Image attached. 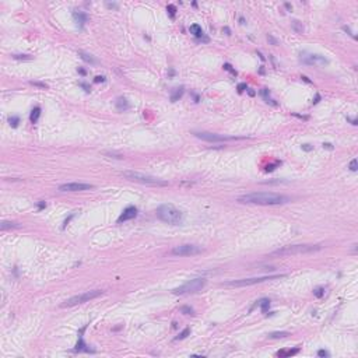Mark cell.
Listing matches in <instances>:
<instances>
[{
    "instance_id": "1",
    "label": "cell",
    "mask_w": 358,
    "mask_h": 358,
    "mask_svg": "<svg viewBox=\"0 0 358 358\" xmlns=\"http://www.w3.org/2000/svg\"><path fill=\"white\" fill-rule=\"evenodd\" d=\"M238 203L242 204H257V206H279L291 202L288 196L277 195V193H248L237 199Z\"/></svg>"
},
{
    "instance_id": "2",
    "label": "cell",
    "mask_w": 358,
    "mask_h": 358,
    "mask_svg": "<svg viewBox=\"0 0 358 358\" xmlns=\"http://www.w3.org/2000/svg\"><path fill=\"white\" fill-rule=\"evenodd\" d=\"M157 217L171 225H179L184 221V214L172 204H161L157 209Z\"/></svg>"
},
{
    "instance_id": "3",
    "label": "cell",
    "mask_w": 358,
    "mask_h": 358,
    "mask_svg": "<svg viewBox=\"0 0 358 358\" xmlns=\"http://www.w3.org/2000/svg\"><path fill=\"white\" fill-rule=\"evenodd\" d=\"M322 245H285L276 249L270 253V256H294V255L312 253V252L320 251Z\"/></svg>"
},
{
    "instance_id": "4",
    "label": "cell",
    "mask_w": 358,
    "mask_h": 358,
    "mask_svg": "<svg viewBox=\"0 0 358 358\" xmlns=\"http://www.w3.org/2000/svg\"><path fill=\"white\" fill-rule=\"evenodd\" d=\"M122 176H125L129 181L138 182L141 185H151V186H166L168 185V182L162 181V179H158L155 176H150V175H144V174L134 172V171H123L122 172Z\"/></svg>"
},
{
    "instance_id": "5",
    "label": "cell",
    "mask_w": 358,
    "mask_h": 358,
    "mask_svg": "<svg viewBox=\"0 0 358 358\" xmlns=\"http://www.w3.org/2000/svg\"><path fill=\"white\" fill-rule=\"evenodd\" d=\"M287 277V274H274V276H262V277H252V279H241V280H229V281L223 283V285L225 287H248V285L253 284H260L265 281H271L276 279H283Z\"/></svg>"
},
{
    "instance_id": "6",
    "label": "cell",
    "mask_w": 358,
    "mask_h": 358,
    "mask_svg": "<svg viewBox=\"0 0 358 358\" xmlns=\"http://www.w3.org/2000/svg\"><path fill=\"white\" fill-rule=\"evenodd\" d=\"M207 280L204 277H196L193 280H189L186 281L185 284H182L181 287L175 288L172 292L174 294H178V295H185V294H196L199 291H202L206 285Z\"/></svg>"
},
{
    "instance_id": "7",
    "label": "cell",
    "mask_w": 358,
    "mask_h": 358,
    "mask_svg": "<svg viewBox=\"0 0 358 358\" xmlns=\"http://www.w3.org/2000/svg\"><path fill=\"white\" fill-rule=\"evenodd\" d=\"M104 291L102 290H93V291H87V292H83V294H79V295H74L71 298L66 299L63 304H60L62 308H70V306H76L79 304H84V302H88L91 299H95L98 298L99 295H102Z\"/></svg>"
},
{
    "instance_id": "8",
    "label": "cell",
    "mask_w": 358,
    "mask_h": 358,
    "mask_svg": "<svg viewBox=\"0 0 358 358\" xmlns=\"http://www.w3.org/2000/svg\"><path fill=\"white\" fill-rule=\"evenodd\" d=\"M193 134L197 138L207 143H224V141H231V140H242L245 137H237V136H224V134H217V133L211 132H193Z\"/></svg>"
},
{
    "instance_id": "9",
    "label": "cell",
    "mask_w": 358,
    "mask_h": 358,
    "mask_svg": "<svg viewBox=\"0 0 358 358\" xmlns=\"http://www.w3.org/2000/svg\"><path fill=\"white\" fill-rule=\"evenodd\" d=\"M202 252H203L202 246L193 245V243H185V245L175 246L171 251V253L174 256H196V255H200Z\"/></svg>"
},
{
    "instance_id": "10",
    "label": "cell",
    "mask_w": 358,
    "mask_h": 358,
    "mask_svg": "<svg viewBox=\"0 0 358 358\" xmlns=\"http://www.w3.org/2000/svg\"><path fill=\"white\" fill-rule=\"evenodd\" d=\"M299 60H301L304 65L308 66H324L329 63V60L326 59L322 55H315V53H309V52H301L299 53Z\"/></svg>"
},
{
    "instance_id": "11",
    "label": "cell",
    "mask_w": 358,
    "mask_h": 358,
    "mask_svg": "<svg viewBox=\"0 0 358 358\" xmlns=\"http://www.w3.org/2000/svg\"><path fill=\"white\" fill-rule=\"evenodd\" d=\"M94 189V185L81 184V182H71V184H63L59 186L60 192H83V190Z\"/></svg>"
},
{
    "instance_id": "12",
    "label": "cell",
    "mask_w": 358,
    "mask_h": 358,
    "mask_svg": "<svg viewBox=\"0 0 358 358\" xmlns=\"http://www.w3.org/2000/svg\"><path fill=\"white\" fill-rule=\"evenodd\" d=\"M137 215V209L134 206H129L123 210V213L120 214V217L118 218V223H125V221L133 220V218Z\"/></svg>"
},
{
    "instance_id": "13",
    "label": "cell",
    "mask_w": 358,
    "mask_h": 358,
    "mask_svg": "<svg viewBox=\"0 0 358 358\" xmlns=\"http://www.w3.org/2000/svg\"><path fill=\"white\" fill-rule=\"evenodd\" d=\"M73 18H74V21L77 23L79 28H83V27H84V24L87 23V20H88V16L85 14V13H83V11L74 10V11H73Z\"/></svg>"
},
{
    "instance_id": "14",
    "label": "cell",
    "mask_w": 358,
    "mask_h": 358,
    "mask_svg": "<svg viewBox=\"0 0 358 358\" xmlns=\"http://www.w3.org/2000/svg\"><path fill=\"white\" fill-rule=\"evenodd\" d=\"M189 31H190V34H193L196 38H203V35H204L203 29H202V27L199 25V24H192L190 28H189Z\"/></svg>"
},
{
    "instance_id": "15",
    "label": "cell",
    "mask_w": 358,
    "mask_h": 358,
    "mask_svg": "<svg viewBox=\"0 0 358 358\" xmlns=\"http://www.w3.org/2000/svg\"><path fill=\"white\" fill-rule=\"evenodd\" d=\"M79 55H80V57H81V59L84 60V62L90 63V65H95V63H97V59H94L93 55L87 53V52H84V51H79Z\"/></svg>"
},
{
    "instance_id": "16",
    "label": "cell",
    "mask_w": 358,
    "mask_h": 358,
    "mask_svg": "<svg viewBox=\"0 0 358 358\" xmlns=\"http://www.w3.org/2000/svg\"><path fill=\"white\" fill-rule=\"evenodd\" d=\"M129 102H127V99L126 98H118V101H116V108H118L119 111H126V109H129Z\"/></svg>"
},
{
    "instance_id": "17",
    "label": "cell",
    "mask_w": 358,
    "mask_h": 358,
    "mask_svg": "<svg viewBox=\"0 0 358 358\" xmlns=\"http://www.w3.org/2000/svg\"><path fill=\"white\" fill-rule=\"evenodd\" d=\"M41 116V108L39 106H35L34 109L31 111V115H29V120L32 122V123H37L38 119H39Z\"/></svg>"
},
{
    "instance_id": "18",
    "label": "cell",
    "mask_w": 358,
    "mask_h": 358,
    "mask_svg": "<svg viewBox=\"0 0 358 358\" xmlns=\"http://www.w3.org/2000/svg\"><path fill=\"white\" fill-rule=\"evenodd\" d=\"M291 25H292V29H294V32H295V34H302V32H304V25H302L301 21L294 20Z\"/></svg>"
},
{
    "instance_id": "19",
    "label": "cell",
    "mask_w": 358,
    "mask_h": 358,
    "mask_svg": "<svg viewBox=\"0 0 358 358\" xmlns=\"http://www.w3.org/2000/svg\"><path fill=\"white\" fill-rule=\"evenodd\" d=\"M18 224L17 223H13V221H3L2 223V225H0V228H2V231H6V229H10V228H18Z\"/></svg>"
},
{
    "instance_id": "20",
    "label": "cell",
    "mask_w": 358,
    "mask_h": 358,
    "mask_svg": "<svg viewBox=\"0 0 358 358\" xmlns=\"http://www.w3.org/2000/svg\"><path fill=\"white\" fill-rule=\"evenodd\" d=\"M257 305H259V306H260V309H262V312H267L269 306H270V299H267V298H263V299H260V301L257 302Z\"/></svg>"
},
{
    "instance_id": "21",
    "label": "cell",
    "mask_w": 358,
    "mask_h": 358,
    "mask_svg": "<svg viewBox=\"0 0 358 358\" xmlns=\"http://www.w3.org/2000/svg\"><path fill=\"white\" fill-rule=\"evenodd\" d=\"M182 95H184V87H181V88H176V90L174 91V94H172V95H171V101H172V102L178 101V99L181 98Z\"/></svg>"
},
{
    "instance_id": "22",
    "label": "cell",
    "mask_w": 358,
    "mask_h": 358,
    "mask_svg": "<svg viewBox=\"0 0 358 358\" xmlns=\"http://www.w3.org/2000/svg\"><path fill=\"white\" fill-rule=\"evenodd\" d=\"M298 351H299L298 348H295V350H283V351L277 352V355H279V357H288V355H295Z\"/></svg>"
},
{
    "instance_id": "23",
    "label": "cell",
    "mask_w": 358,
    "mask_h": 358,
    "mask_svg": "<svg viewBox=\"0 0 358 358\" xmlns=\"http://www.w3.org/2000/svg\"><path fill=\"white\" fill-rule=\"evenodd\" d=\"M287 336H290L288 332H274L269 334V338H283V337H287Z\"/></svg>"
},
{
    "instance_id": "24",
    "label": "cell",
    "mask_w": 358,
    "mask_h": 358,
    "mask_svg": "<svg viewBox=\"0 0 358 358\" xmlns=\"http://www.w3.org/2000/svg\"><path fill=\"white\" fill-rule=\"evenodd\" d=\"M9 123L13 127H17L18 123H20V119H18V116H9Z\"/></svg>"
},
{
    "instance_id": "25",
    "label": "cell",
    "mask_w": 358,
    "mask_h": 358,
    "mask_svg": "<svg viewBox=\"0 0 358 358\" xmlns=\"http://www.w3.org/2000/svg\"><path fill=\"white\" fill-rule=\"evenodd\" d=\"M313 295H315L316 298H322V297L324 295V288H322V287L315 288V290H313Z\"/></svg>"
},
{
    "instance_id": "26",
    "label": "cell",
    "mask_w": 358,
    "mask_h": 358,
    "mask_svg": "<svg viewBox=\"0 0 358 358\" xmlns=\"http://www.w3.org/2000/svg\"><path fill=\"white\" fill-rule=\"evenodd\" d=\"M13 59H17V60H31L32 56L29 55H13Z\"/></svg>"
},
{
    "instance_id": "27",
    "label": "cell",
    "mask_w": 358,
    "mask_h": 358,
    "mask_svg": "<svg viewBox=\"0 0 358 358\" xmlns=\"http://www.w3.org/2000/svg\"><path fill=\"white\" fill-rule=\"evenodd\" d=\"M181 312L185 313V315H195V310H193L190 306H182V308H181Z\"/></svg>"
},
{
    "instance_id": "28",
    "label": "cell",
    "mask_w": 358,
    "mask_h": 358,
    "mask_svg": "<svg viewBox=\"0 0 358 358\" xmlns=\"http://www.w3.org/2000/svg\"><path fill=\"white\" fill-rule=\"evenodd\" d=\"M189 333H190L189 329H185L182 333H179V336H176V337H175V340H184L185 337H188V334H189Z\"/></svg>"
},
{
    "instance_id": "29",
    "label": "cell",
    "mask_w": 358,
    "mask_h": 358,
    "mask_svg": "<svg viewBox=\"0 0 358 358\" xmlns=\"http://www.w3.org/2000/svg\"><path fill=\"white\" fill-rule=\"evenodd\" d=\"M166 10H168L169 16H171L172 18L175 17V14H176V7L174 6V4H168V7H166Z\"/></svg>"
},
{
    "instance_id": "30",
    "label": "cell",
    "mask_w": 358,
    "mask_h": 358,
    "mask_svg": "<svg viewBox=\"0 0 358 358\" xmlns=\"http://www.w3.org/2000/svg\"><path fill=\"white\" fill-rule=\"evenodd\" d=\"M348 168H350V171H352V172H357V169H358V165H357V160H351V162H350V165H348Z\"/></svg>"
},
{
    "instance_id": "31",
    "label": "cell",
    "mask_w": 358,
    "mask_h": 358,
    "mask_svg": "<svg viewBox=\"0 0 358 358\" xmlns=\"http://www.w3.org/2000/svg\"><path fill=\"white\" fill-rule=\"evenodd\" d=\"M29 84L35 85V87L43 88V90H46V88H48V84H45V83H39V81H29Z\"/></svg>"
},
{
    "instance_id": "32",
    "label": "cell",
    "mask_w": 358,
    "mask_h": 358,
    "mask_svg": "<svg viewBox=\"0 0 358 358\" xmlns=\"http://www.w3.org/2000/svg\"><path fill=\"white\" fill-rule=\"evenodd\" d=\"M224 69H225V70H228V71H231L234 76H237V74H238L237 70H234V69H232V66L229 65V63H225V65H224Z\"/></svg>"
},
{
    "instance_id": "33",
    "label": "cell",
    "mask_w": 358,
    "mask_h": 358,
    "mask_svg": "<svg viewBox=\"0 0 358 358\" xmlns=\"http://www.w3.org/2000/svg\"><path fill=\"white\" fill-rule=\"evenodd\" d=\"M267 41H269V42L271 43V45H274V46H276V45H279V41H277L276 38H274V37H271L270 34L267 35Z\"/></svg>"
},
{
    "instance_id": "34",
    "label": "cell",
    "mask_w": 358,
    "mask_h": 358,
    "mask_svg": "<svg viewBox=\"0 0 358 358\" xmlns=\"http://www.w3.org/2000/svg\"><path fill=\"white\" fill-rule=\"evenodd\" d=\"M245 90H248V87H246V84H243V83H241V84H238V91L239 93H243Z\"/></svg>"
},
{
    "instance_id": "35",
    "label": "cell",
    "mask_w": 358,
    "mask_h": 358,
    "mask_svg": "<svg viewBox=\"0 0 358 358\" xmlns=\"http://www.w3.org/2000/svg\"><path fill=\"white\" fill-rule=\"evenodd\" d=\"M318 355H319V357H329V352H327L326 350H319Z\"/></svg>"
},
{
    "instance_id": "36",
    "label": "cell",
    "mask_w": 358,
    "mask_h": 358,
    "mask_svg": "<svg viewBox=\"0 0 358 358\" xmlns=\"http://www.w3.org/2000/svg\"><path fill=\"white\" fill-rule=\"evenodd\" d=\"M105 4H106L108 9H115V10H118V9H119V6H118L116 3H105Z\"/></svg>"
},
{
    "instance_id": "37",
    "label": "cell",
    "mask_w": 358,
    "mask_h": 358,
    "mask_svg": "<svg viewBox=\"0 0 358 358\" xmlns=\"http://www.w3.org/2000/svg\"><path fill=\"white\" fill-rule=\"evenodd\" d=\"M94 81H95V83H104V81H105V77H104V76H97L95 79H94Z\"/></svg>"
},
{
    "instance_id": "38",
    "label": "cell",
    "mask_w": 358,
    "mask_h": 358,
    "mask_svg": "<svg viewBox=\"0 0 358 358\" xmlns=\"http://www.w3.org/2000/svg\"><path fill=\"white\" fill-rule=\"evenodd\" d=\"M312 148L313 147L310 146V144H304V146H302V150H305V151H310Z\"/></svg>"
},
{
    "instance_id": "39",
    "label": "cell",
    "mask_w": 358,
    "mask_h": 358,
    "mask_svg": "<svg viewBox=\"0 0 358 358\" xmlns=\"http://www.w3.org/2000/svg\"><path fill=\"white\" fill-rule=\"evenodd\" d=\"M343 29H344V31H346V32H348V35H351L352 38H355V35L352 34V32H351V29H350L348 27H346V25H344V27H343Z\"/></svg>"
},
{
    "instance_id": "40",
    "label": "cell",
    "mask_w": 358,
    "mask_h": 358,
    "mask_svg": "<svg viewBox=\"0 0 358 358\" xmlns=\"http://www.w3.org/2000/svg\"><path fill=\"white\" fill-rule=\"evenodd\" d=\"M323 148H327V150H333V146L330 143H323Z\"/></svg>"
},
{
    "instance_id": "41",
    "label": "cell",
    "mask_w": 358,
    "mask_h": 358,
    "mask_svg": "<svg viewBox=\"0 0 358 358\" xmlns=\"http://www.w3.org/2000/svg\"><path fill=\"white\" fill-rule=\"evenodd\" d=\"M38 207H39V209H45V207H46V203H45V202L41 200L39 203H38Z\"/></svg>"
},
{
    "instance_id": "42",
    "label": "cell",
    "mask_w": 358,
    "mask_h": 358,
    "mask_svg": "<svg viewBox=\"0 0 358 358\" xmlns=\"http://www.w3.org/2000/svg\"><path fill=\"white\" fill-rule=\"evenodd\" d=\"M81 87H83V88H84V90H85V91H87V93H90V87H88V85H85V84H84V83H81Z\"/></svg>"
},
{
    "instance_id": "43",
    "label": "cell",
    "mask_w": 358,
    "mask_h": 358,
    "mask_svg": "<svg viewBox=\"0 0 358 358\" xmlns=\"http://www.w3.org/2000/svg\"><path fill=\"white\" fill-rule=\"evenodd\" d=\"M77 71H79L80 74H83V76H84V74H85V70H83V69H79V70H77Z\"/></svg>"
},
{
    "instance_id": "44",
    "label": "cell",
    "mask_w": 358,
    "mask_h": 358,
    "mask_svg": "<svg viewBox=\"0 0 358 358\" xmlns=\"http://www.w3.org/2000/svg\"><path fill=\"white\" fill-rule=\"evenodd\" d=\"M239 23H241V24H245V18L241 17V18H239Z\"/></svg>"
}]
</instances>
